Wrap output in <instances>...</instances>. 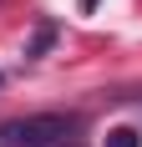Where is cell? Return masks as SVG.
<instances>
[{
    "label": "cell",
    "instance_id": "obj_1",
    "mask_svg": "<svg viewBox=\"0 0 142 147\" xmlns=\"http://www.w3.org/2000/svg\"><path fill=\"white\" fill-rule=\"evenodd\" d=\"M76 132V117H61V112H46V117H26L0 127V147H61Z\"/></svg>",
    "mask_w": 142,
    "mask_h": 147
},
{
    "label": "cell",
    "instance_id": "obj_2",
    "mask_svg": "<svg viewBox=\"0 0 142 147\" xmlns=\"http://www.w3.org/2000/svg\"><path fill=\"white\" fill-rule=\"evenodd\" d=\"M107 147H142V137L132 132V127H112V132H107Z\"/></svg>",
    "mask_w": 142,
    "mask_h": 147
},
{
    "label": "cell",
    "instance_id": "obj_3",
    "mask_svg": "<svg viewBox=\"0 0 142 147\" xmlns=\"http://www.w3.org/2000/svg\"><path fill=\"white\" fill-rule=\"evenodd\" d=\"M51 36H56V30H51V26H46V30H41V36H36V41H30V51H26V56H41V51H46V46H51Z\"/></svg>",
    "mask_w": 142,
    "mask_h": 147
},
{
    "label": "cell",
    "instance_id": "obj_4",
    "mask_svg": "<svg viewBox=\"0 0 142 147\" xmlns=\"http://www.w3.org/2000/svg\"><path fill=\"white\" fill-rule=\"evenodd\" d=\"M81 5H86V10H91V5H97V0H81Z\"/></svg>",
    "mask_w": 142,
    "mask_h": 147
},
{
    "label": "cell",
    "instance_id": "obj_5",
    "mask_svg": "<svg viewBox=\"0 0 142 147\" xmlns=\"http://www.w3.org/2000/svg\"><path fill=\"white\" fill-rule=\"evenodd\" d=\"M61 147H76V142H61Z\"/></svg>",
    "mask_w": 142,
    "mask_h": 147
}]
</instances>
